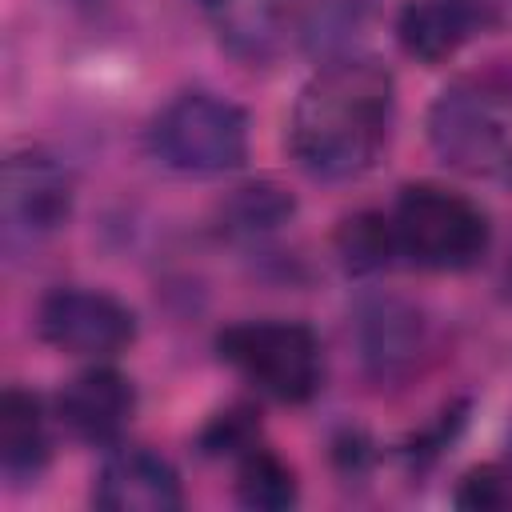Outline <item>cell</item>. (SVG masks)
I'll list each match as a JSON object with an SVG mask.
<instances>
[{
	"label": "cell",
	"mask_w": 512,
	"mask_h": 512,
	"mask_svg": "<svg viewBox=\"0 0 512 512\" xmlns=\"http://www.w3.org/2000/svg\"><path fill=\"white\" fill-rule=\"evenodd\" d=\"M396 116V80L368 52L320 60L304 80L288 120L292 160L324 184L360 180L388 148Z\"/></svg>",
	"instance_id": "cell-1"
},
{
	"label": "cell",
	"mask_w": 512,
	"mask_h": 512,
	"mask_svg": "<svg viewBox=\"0 0 512 512\" xmlns=\"http://www.w3.org/2000/svg\"><path fill=\"white\" fill-rule=\"evenodd\" d=\"M424 128L452 172L512 188V68L488 64L444 84Z\"/></svg>",
	"instance_id": "cell-2"
},
{
	"label": "cell",
	"mask_w": 512,
	"mask_h": 512,
	"mask_svg": "<svg viewBox=\"0 0 512 512\" xmlns=\"http://www.w3.org/2000/svg\"><path fill=\"white\" fill-rule=\"evenodd\" d=\"M396 256L424 272H468L492 244V224L476 200L440 184H408L392 204Z\"/></svg>",
	"instance_id": "cell-3"
},
{
	"label": "cell",
	"mask_w": 512,
	"mask_h": 512,
	"mask_svg": "<svg viewBox=\"0 0 512 512\" xmlns=\"http://www.w3.org/2000/svg\"><path fill=\"white\" fill-rule=\"evenodd\" d=\"M148 144L180 176H224L248 160V112L216 92L192 88L156 112Z\"/></svg>",
	"instance_id": "cell-4"
},
{
	"label": "cell",
	"mask_w": 512,
	"mask_h": 512,
	"mask_svg": "<svg viewBox=\"0 0 512 512\" xmlns=\"http://www.w3.org/2000/svg\"><path fill=\"white\" fill-rule=\"evenodd\" d=\"M216 356L260 396L308 404L320 392V340L300 320H240L216 332Z\"/></svg>",
	"instance_id": "cell-5"
},
{
	"label": "cell",
	"mask_w": 512,
	"mask_h": 512,
	"mask_svg": "<svg viewBox=\"0 0 512 512\" xmlns=\"http://www.w3.org/2000/svg\"><path fill=\"white\" fill-rule=\"evenodd\" d=\"M36 332L56 352L84 356V360H108L136 340V312L104 288L64 284L40 300Z\"/></svg>",
	"instance_id": "cell-6"
},
{
	"label": "cell",
	"mask_w": 512,
	"mask_h": 512,
	"mask_svg": "<svg viewBox=\"0 0 512 512\" xmlns=\"http://www.w3.org/2000/svg\"><path fill=\"white\" fill-rule=\"evenodd\" d=\"M352 344L368 380L404 384L420 372L432 348V328L412 300L396 292H368L352 308Z\"/></svg>",
	"instance_id": "cell-7"
},
{
	"label": "cell",
	"mask_w": 512,
	"mask_h": 512,
	"mask_svg": "<svg viewBox=\"0 0 512 512\" xmlns=\"http://www.w3.org/2000/svg\"><path fill=\"white\" fill-rule=\"evenodd\" d=\"M76 208V176L48 148H12L0 180V212L12 236L40 240L60 232Z\"/></svg>",
	"instance_id": "cell-8"
},
{
	"label": "cell",
	"mask_w": 512,
	"mask_h": 512,
	"mask_svg": "<svg viewBox=\"0 0 512 512\" xmlns=\"http://www.w3.org/2000/svg\"><path fill=\"white\" fill-rule=\"evenodd\" d=\"M500 24L496 0H408L396 12V40L420 64H444Z\"/></svg>",
	"instance_id": "cell-9"
},
{
	"label": "cell",
	"mask_w": 512,
	"mask_h": 512,
	"mask_svg": "<svg viewBox=\"0 0 512 512\" xmlns=\"http://www.w3.org/2000/svg\"><path fill=\"white\" fill-rule=\"evenodd\" d=\"M216 44L240 64H268L300 32V0H196Z\"/></svg>",
	"instance_id": "cell-10"
},
{
	"label": "cell",
	"mask_w": 512,
	"mask_h": 512,
	"mask_svg": "<svg viewBox=\"0 0 512 512\" xmlns=\"http://www.w3.org/2000/svg\"><path fill=\"white\" fill-rule=\"evenodd\" d=\"M92 504L108 512H176L184 504V488L176 468L160 452L120 444L96 472Z\"/></svg>",
	"instance_id": "cell-11"
},
{
	"label": "cell",
	"mask_w": 512,
	"mask_h": 512,
	"mask_svg": "<svg viewBox=\"0 0 512 512\" xmlns=\"http://www.w3.org/2000/svg\"><path fill=\"white\" fill-rule=\"evenodd\" d=\"M56 416L84 444H116L136 416V388L124 372L108 364L84 368L56 396Z\"/></svg>",
	"instance_id": "cell-12"
},
{
	"label": "cell",
	"mask_w": 512,
	"mask_h": 512,
	"mask_svg": "<svg viewBox=\"0 0 512 512\" xmlns=\"http://www.w3.org/2000/svg\"><path fill=\"white\" fill-rule=\"evenodd\" d=\"M52 456L48 424L40 396L20 384H8L0 396V472L12 484H32Z\"/></svg>",
	"instance_id": "cell-13"
},
{
	"label": "cell",
	"mask_w": 512,
	"mask_h": 512,
	"mask_svg": "<svg viewBox=\"0 0 512 512\" xmlns=\"http://www.w3.org/2000/svg\"><path fill=\"white\" fill-rule=\"evenodd\" d=\"M296 216V196L292 188H284L280 180H248V184H236L220 208H216V224L228 240H264L272 232H280L288 220Z\"/></svg>",
	"instance_id": "cell-14"
},
{
	"label": "cell",
	"mask_w": 512,
	"mask_h": 512,
	"mask_svg": "<svg viewBox=\"0 0 512 512\" xmlns=\"http://www.w3.org/2000/svg\"><path fill=\"white\" fill-rule=\"evenodd\" d=\"M236 500L252 512H284L300 500V480L284 456L252 444L236 456Z\"/></svg>",
	"instance_id": "cell-15"
},
{
	"label": "cell",
	"mask_w": 512,
	"mask_h": 512,
	"mask_svg": "<svg viewBox=\"0 0 512 512\" xmlns=\"http://www.w3.org/2000/svg\"><path fill=\"white\" fill-rule=\"evenodd\" d=\"M336 256L348 276H376L392 268L396 256V236H392V216L384 212H352L336 228Z\"/></svg>",
	"instance_id": "cell-16"
},
{
	"label": "cell",
	"mask_w": 512,
	"mask_h": 512,
	"mask_svg": "<svg viewBox=\"0 0 512 512\" xmlns=\"http://www.w3.org/2000/svg\"><path fill=\"white\" fill-rule=\"evenodd\" d=\"M196 444H200L204 456H232V460H236L240 452H248L252 444H260V420H256V408H248V404H232V408L216 412V416L200 428Z\"/></svg>",
	"instance_id": "cell-17"
},
{
	"label": "cell",
	"mask_w": 512,
	"mask_h": 512,
	"mask_svg": "<svg viewBox=\"0 0 512 512\" xmlns=\"http://www.w3.org/2000/svg\"><path fill=\"white\" fill-rule=\"evenodd\" d=\"M452 504L464 512H500L512 504V472L496 468V464H480L468 468L452 492Z\"/></svg>",
	"instance_id": "cell-18"
},
{
	"label": "cell",
	"mask_w": 512,
	"mask_h": 512,
	"mask_svg": "<svg viewBox=\"0 0 512 512\" xmlns=\"http://www.w3.org/2000/svg\"><path fill=\"white\" fill-rule=\"evenodd\" d=\"M464 428V408H448V412H440V420L428 428V432H416L408 444H404V460L412 464V468H424V464H432L448 444H452V436Z\"/></svg>",
	"instance_id": "cell-19"
},
{
	"label": "cell",
	"mask_w": 512,
	"mask_h": 512,
	"mask_svg": "<svg viewBox=\"0 0 512 512\" xmlns=\"http://www.w3.org/2000/svg\"><path fill=\"white\" fill-rule=\"evenodd\" d=\"M504 288H508V296H512V260H508V272H504Z\"/></svg>",
	"instance_id": "cell-20"
}]
</instances>
